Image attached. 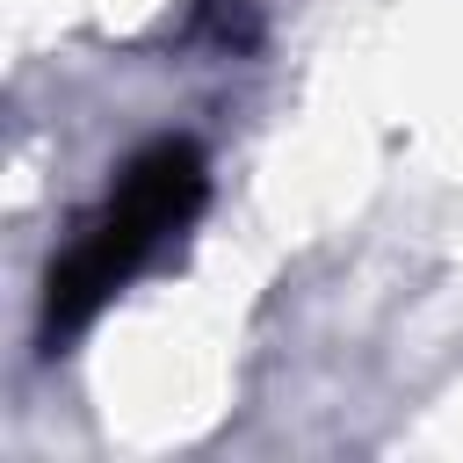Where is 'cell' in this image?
<instances>
[{"instance_id": "obj_1", "label": "cell", "mask_w": 463, "mask_h": 463, "mask_svg": "<svg viewBox=\"0 0 463 463\" xmlns=\"http://www.w3.org/2000/svg\"><path fill=\"white\" fill-rule=\"evenodd\" d=\"M203 210V159L188 137H166L152 152H137L116 181V195L87 217V232L51 260L43 275V354H58V340H72L166 239H181V224Z\"/></svg>"}]
</instances>
